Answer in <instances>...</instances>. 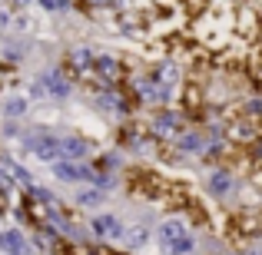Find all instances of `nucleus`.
Segmentation results:
<instances>
[{
    "instance_id": "1",
    "label": "nucleus",
    "mask_w": 262,
    "mask_h": 255,
    "mask_svg": "<svg viewBox=\"0 0 262 255\" xmlns=\"http://www.w3.org/2000/svg\"><path fill=\"white\" fill-rule=\"evenodd\" d=\"M236 30H239V37H246V40H256V37H262L259 13L252 10V7H243V10L236 13Z\"/></svg>"
}]
</instances>
